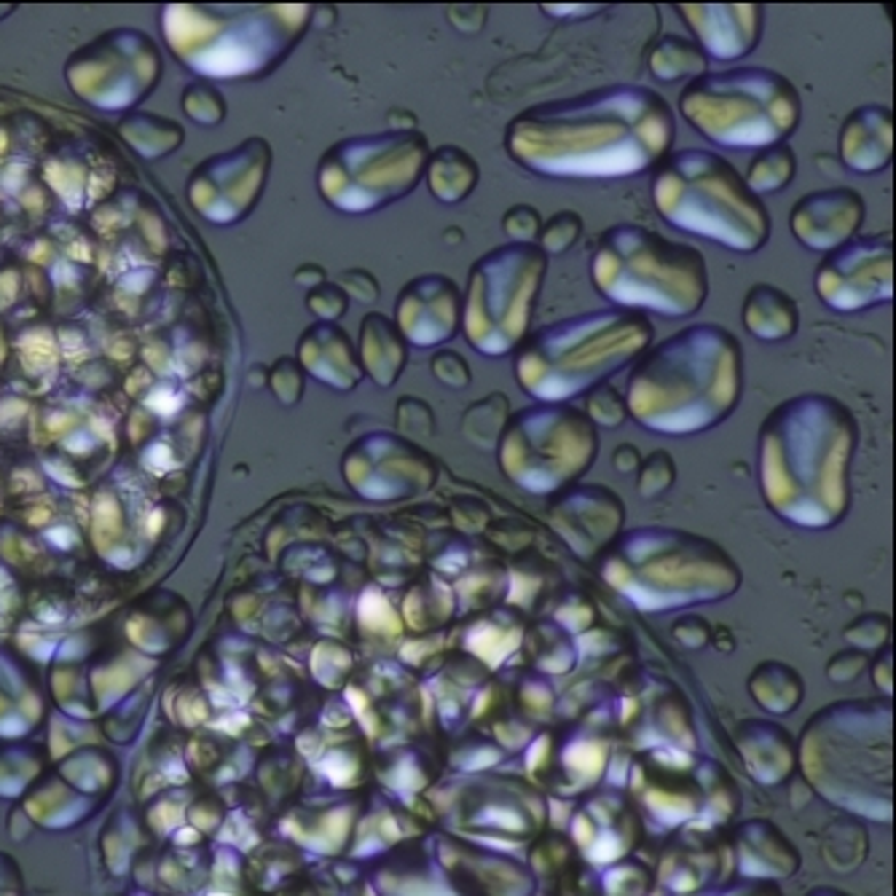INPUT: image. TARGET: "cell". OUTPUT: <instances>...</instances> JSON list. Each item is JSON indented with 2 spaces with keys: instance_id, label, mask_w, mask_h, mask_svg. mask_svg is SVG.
I'll list each match as a JSON object with an SVG mask.
<instances>
[{
  "instance_id": "cell-1",
  "label": "cell",
  "mask_w": 896,
  "mask_h": 896,
  "mask_svg": "<svg viewBox=\"0 0 896 896\" xmlns=\"http://www.w3.org/2000/svg\"><path fill=\"white\" fill-rule=\"evenodd\" d=\"M674 138V110L663 94L612 83L526 107L505 130V151L542 177L615 180L657 167Z\"/></svg>"
},
{
  "instance_id": "cell-2",
  "label": "cell",
  "mask_w": 896,
  "mask_h": 896,
  "mask_svg": "<svg viewBox=\"0 0 896 896\" xmlns=\"http://www.w3.org/2000/svg\"><path fill=\"white\" fill-rule=\"evenodd\" d=\"M859 440L853 413L829 395L781 403L759 429L767 505L798 526L824 529L845 515L848 465Z\"/></svg>"
},
{
  "instance_id": "cell-3",
  "label": "cell",
  "mask_w": 896,
  "mask_h": 896,
  "mask_svg": "<svg viewBox=\"0 0 896 896\" xmlns=\"http://www.w3.org/2000/svg\"><path fill=\"white\" fill-rule=\"evenodd\" d=\"M743 389V350L714 322L690 325L641 355L628 376L625 405L663 435H693L727 419Z\"/></svg>"
},
{
  "instance_id": "cell-4",
  "label": "cell",
  "mask_w": 896,
  "mask_h": 896,
  "mask_svg": "<svg viewBox=\"0 0 896 896\" xmlns=\"http://www.w3.org/2000/svg\"><path fill=\"white\" fill-rule=\"evenodd\" d=\"M652 325L628 309H596L550 322L515 352V379L539 403H564L604 384L652 344Z\"/></svg>"
},
{
  "instance_id": "cell-5",
  "label": "cell",
  "mask_w": 896,
  "mask_h": 896,
  "mask_svg": "<svg viewBox=\"0 0 896 896\" xmlns=\"http://www.w3.org/2000/svg\"><path fill=\"white\" fill-rule=\"evenodd\" d=\"M652 201L668 226L735 253H757L770 240L765 201L725 156L706 148L665 156L652 175Z\"/></svg>"
},
{
  "instance_id": "cell-6",
  "label": "cell",
  "mask_w": 896,
  "mask_h": 896,
  "mask_svg": "<svg viewBox=\"0 0 896 896\" xmlns=\"http://www.w3.org/2000/svg\"><path fill=\"white\" fill-rule=\"evenodd\" d=\"M591 279L617 309L671 319L693 317L709 295V266L701 250L636 223H617L599 237Z\"/></svg>"
},
{
  "instance_id": "cell-7",
  "label": "cell",
  "mask_w": 896,
  "mask_h": 896,
  "mask_svg": "<svg viewBox=\"0 0 896 896\" xmlns=\"http://www.w3.org/2000/svg\"><path fill=\"white\" fill-rule=\"evenodd\" d=\"M680 114L714 145L762 151L798 132L803 102L787 75L746 65L690 81L680 94Z\"/></svg>"
},
{
  "instance_id": "cell-8",
  "label": "cell",
  "mask_w": 896,
  "mask_h": 896,
  "mask_svg": "<svg viewBox=\"0 0 896 896\" xmlns=\"http://www.w3.org/2000/svg\"><path fill=\"white\" fill-rule=\"evenodd\" d=\"M604 575L644 609L722 599L738 586L735 564L717 545L674 529H636L623 537Z\"/></svg>"
},
{
  "instance_id": "cell-9",
  "label": "cell",
  "mask_w": 896,
  "mask_h": 896,
  "mask_svg": "<svg viewBox=\"0 0 896 896\" xmlns=\"http://www.w3.org/2000/svg\"><path fill=\"white\" fill-rule=\"evenodd\" d=\"M547 255L537 245L507 242L470 266L462 306V327L476 352L505 358L529 335Z\"/></svg>"
},
{
  "instance_id": "cell-10",
  "label": "cell",
  "mask_w": 896,
  "mask_h": 896,
  "mask_svg": "<svg viewBox=\"0 0 896 896\" xmlns=\"http://www.w3.org/2000/svg\"><path fill=\"white\" fill-rule=\"evenodd\" d=\"M499 445L505 473L523 489L545 494L591 468L599 435L580 408L537 403L507 419Z\"/></svg>"
},
{
  "instance_id": "cell-11",
  "label": "cell",
  "mask_w": 896,
  "mask_h": 896,
  "mask_svg": "<svg viewBox=\"0 0 896 896\" xmlns=\"http://www.w3.org/2000/svg\"><path fill=\"white\" fill-rule=\"evenodd\" d=\"M427 159L429 143L416 130L371 135L344 143L322 183L333 204L347 212H371L413 193Z\"/></svg>"
},
{
  "instance_id": "cell-12",
  "label": "cell",
  "mask_w": 896,
  "mask_h": 896,
  "mask_svg": "<svg viewBox=\"0 0 896 896\" xmlns=\"http://www.w3.org/2000/svg\"><path fill=\"white\" fill-rule=\"evenodd\" d=\"M813 287L835 311H864L893 298L891 237H861L824 255Z\"/></svg>"
},
{
  "instance_id": "cell-13",
  "label": "cell",
  "mask_w": 896,
  "mask_h": 896,
  "mask_svg": "<svg viewBox=\"0 0 896 896\" xmlns=\"http://www.w3.org/2000/svg\"><path fill=\"white\" fill-rule=\"evenodd\" d=\"M462 306L465 298L452 277L421 274L400 290L395 303V325L411 347H440L460 333Z\"/></svg>"
},
{
  "instance_id": "cell-14",
  "label": "cell",
  "mask_w": 896,
  "mask_h": 896,
  "mask_svg": "<svg viewBox=\"0 0 896 896\" xmlns=\"http://www.w3.org/2000/svg\"><path fill=\"white\" fill-rule=\"evenodd\" d=\"M867 204L853 188H824L795 201L790 229L813 253H832L851 242L861 229Z\"/></svg>"
},
{
  "instance_id": "cell-15",
  "label": "cell",
  "mask_w": 896,
  "mask_h": 896,
  "mask_svg": "<svg viewBox=\"0 0 896 896\" xmlns=\"http://www.w3.org/2000/svg\"><path fill=\"white\" fill-rule=\"evenodd\" d=\"M677 12L711 59H743L762 35L759 4H680Z\"/></svg>"
},
{
  "instance_id": "cell-16",
  "label": "cell",
  "mask_w": 896,
  "mask_h": 896,
  "mask_svg": "<svg viewBox=\"0 0 896 896\" xmlns=\"http://www.w3.org/2000/svg\"><path fill=\"white\" fill-rule=\"evenodd\" d=\"M555 526L583 555H593L601 545H607L623 521L620 499L601 486H583L570 491L553 510Z\"/></svg>"
},
{
  "instance_id": "cell-17",
  "label": "cell",
  "mask_w": 896,
  "mask_h": 896,
  "mask_svg": "<svg viewBox=\"0 0 896 896\" xmlns=\"http://www.w3.org/2000/svg\"><path fill=\"white\" fill-rule=\"evenodd\" d=\"M840 159L851 172L875 175L893 159V114L891 107L869 102L845 119L840 130Z\"/></svg>"
},
{
  "instance_id": "cell-18",
  "label": "cell",
  "mask_w": 896,
  "mask_h": 896,
  "mask_svg": "<svg viewBox=\"0 0 896 896\" xmlns=\"http://www.w3.org/2000/svg\"><path fill=\"white\" fill-rule=\"evenodd\" d=\"M741 317H743V327L754 335V339L767 342V344L792 339L800 327L798 301L790 293H783L781 287L767 285V282L749 287Z\"/></svg>"
},
{
  "instance_id": "cell-19",
  "label": "cell",
  "mask_w": 896,
  "mask_h": 896,
  "mask_svg": "<svg viewBox=\"0 0 896 896\" xmlns=\"http://www.w3.org/2000/svg\"><path fill=\"white\" fill-rule=\"evenodd\" d=\"M424 177L429 185V193L443 204H460L465 201L481 177L478 161L460 145H440L429 151Z\"/></svg>"
},
{
  "instance_id": "cell-20",
  "label": "cell",
  "mask_w": 896,
  "mask_h": 896,
  "mask_svg": "<svg viewBox=\"0 0 896 896\" xmlns=\"http://www.w3.org/2000/svg\"><path fill=\"white\" fill-rule=\"evenodd\" d=\"M363 360L381 387L395 384L408 360V342L397 325L379 311L368 314L363 322Z\"/></svg>"
},
{
  "instance_id": "cell-21",
  "label": "cell",
  "mask_w": 896,
  "mask_h": 896,
  "mask_svg": "<svg viewBox=\"0 0 896 896\" xmlns=\"http://www.w3.org/2000/svg\"><path fill=\"white\" fill-rule=\"evenodd\" d=\"M649 70L657 81H696L709 73V57L685 35H663L649 51Z\"/></svg>"
},
{
  "instance_id": "cell-22",
  "label": "cell",
  "mask_w": 896,
  "mask_h": 896,
  "mask_svg": "<svg viewBox=\"0 0 896 896\" xmlns=\"http://www.w3.org/2000/svg\"><path fill=\"white\" fill-rule=\"evenodd\" d=\"M795 175H798V156H795L792 145L778 143V145L757 151V156L749 164V172H746L743 183L759 196V193L783 191L795 180Z\"/></svg>"
},
{
  "instance_id": "cell-23",
  "label": "cell",
  "mask_w": 896,
  "mask_h": 896,
  "mask_svg": "<svg viewBox=\"0 0 896 896\" xmlns=\"http://www.w3.org/2000/svg\"><path fill=\"white\" fill-rule=\"evenodd\" d=\"M507 408H510L507 395H502V392H494V395L483 397L481 403L470 405L465 411V419H462L465 435L483 448L494 445L502 427L507 424Z\"/></svg>"
},
{
  "instance_id": "cell-24",
  "label": "cell",
  "mask_w": 896,
  "mask_h": 896,
  "mask_svg": "<svg viewBox=\"0 0 896 896\" xmlns=\"http://www.w3.org/2000/svg\"><path fill=\"white\" fill-rule=\"evenodd\" d=\"M583 229H586V223L578 212L562 209L553 217H547V223H542L539 237H537V248L545 255H564L578 245V240L583 237Z\"/></svg>"
},
{
  "instance_id": "cell-25",
  "label": "cell",
  "mask_w": 896,
  "mask_h": 896,
  "mask_svg": "<svg viewBox=\"0 0 896 896\" xmlns=\"http://www.w3.org/2000/svg\"><path fill=\"white\" fill-rule=\"evenodd\" d=\"M628 413V405H625V397L609 387V384H599L588 392V413L596 424L601 427H620L623 419Z\"/></svg>"
},
{
  "instance_id": "cell-26",
  "label": "cell",
  "mask_w": 896,
  "mask_h": 896,
  "mask_svg": "<svg viewBox=\"0 0 896 896\" xmlns=\"http://www.w3.org/2000/svg\"><path fill=\"white\" fill-rule=\"evenodd\" d=\"M539 229H542V217H539V209L531 204H513L502 215V232L518 245H537Z\"/></svg>"
},
{
  "instance_id": "cell-27",
  "label": "cell",
  "mask_w": 896,
  "mask_h": 896,
  "mask_svg": "<svg viewBox=\"0 0 896 896\" xmlns=\"http://www.w3.org/2000/svg\"><path fill=\"white\" fill-rule=\"evenodd\" d=\"M429 371L432 376L445 384V387H454V389H465L470 384V365L468 360L454 352V350H440L432 355L429 360Z\"/></svg>"
},
{
  "instance_id": "cell-28",
  "label": "cell",
  "mask_w": 896,
  "mask_h": 896,
  "mask_svg": "<svg viewBox=\"0 0 896 896\" xmlns=\"http://www.w3.org/2000/svg\"><path fill=\"white\" fill-rule=\"evenodd\" d=\"M671 483H674V460H671L665 452H655L639 476V491L641 497H655L660 491H665Z\"/></svg>"
},
{
  "instance_id": "cell-29",
  "label": "cell",
  "mask_w": 896,
  "mask_h": 896,
  "mask_svg": "<svg viewBox=\"0 0 896 896\" xmlns=\"http://www.w3.org/2000/svg\"><path fill=\"white\" fill-rule=\"evenodd\" d=\"M397 419H400V427H405V429H411L413 435H421V437H427L435 429V413L419 397H403L400 405H397Z\"/></svg>"
},
{
  "instance_id": "cell-30",
  "label": "cell",
  "mask_w": 896,
  "mask_h": 896,
  "mask_svg": "<svg viewBox=\"0 0 896 896\" xmlns=\"http://www.w3.org/2000/svg\"><path fill=\"white\" fill-rule=\"evenodd\" d=\"M350 279V290L360 298V301H376L379 298V282L368 274V271H350L344 277V282Z\"/></svg>"
},
{
  "instance_id": "cell-31",
  "label": "cell",
  "mask_w": 896,
  "mask_h": 896,
  "mask_svg": "<svg viewBox=\"0 0 896 896\" xmlns=\"http://www.w3.org/2000/svg\"><path fill=\"white\" fill-rule=\"evenodd\" d=\"M545 14H553L558 20H580V17H591V14H599L604 12V6H553V4H545L542 6Z\"/></svg>"
},
{
  "instance_id": "cell-32",
  "label": "cell",
  "mask_w": 896,
  "mask_h": 896,
  "mask_svg": "<svg viewBox=\"0 0 896 896\" xmlns=\"http://www.w3.org/2000/svg\"><path fill=\"white\" fill-rule=\"evenodd\" d=\"M636 462H639V454H636L633 445L623 443L617 452H615V468L617 470H631V468H636Z\"/></svg>"
}]
</instances>
